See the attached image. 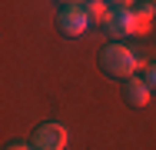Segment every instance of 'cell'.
<instances>
[{"mask_svg": "<svg viewBox=\"0 0 156 150\" xmlns=\"http://www.w3.org/2000/svg\"><path fill=\"white\" fill-rule=\"evenodd\" d=\"M87 13H90V20L100 24L103 30L116 20V17H113V7H110V3H103V0H87Z\"/></svg>", "mask_w": 156, "mask_h": 150, "instance_id": "obj_5", "label": "cell"}, {"mask_svg": "<svg viewBox=\"0 0 156 150\" xmlns=\"http://www.w3.org/2000/svg\"><path fill=\"white\" fill-rule=\"evenodd\" d=\"M123 97H126V103H129V107H146V103L153 100V90H150L146 80L129 77V80H123Z\"/></svg>", "mask_w": 156, "mask_h": 150, "instance_id": "obj_4", "label": "cell"}, {"mask_svg": "<svg viewBox=\"0 0 156 150\" xmlns=\"http://www.w3.org/2000/svg\"><path fill=\"white\" fill-rule=\"evenodd\" d=\"M3 150H33V147H27V144H7Z\"/></svg>", "mask_w": 156, "mask_h": 150, "instance_id": "obj_8", "label": "cell"}, {"mask_svg": "<svg viewBox=\"0 0 156 150\" xmlns=\"http://www.w3.org/2000/svg\"><path fill=\"white\" fill-rule=\"evenodd\" d=\"M66 147V127L57 120H47L33 130V150H63Z\"/></svg>", "mask_w": 156, "mask_h": 150, "instance_id": "obj_3", "label": "cell"}, {"mask_svg": "<svg viewBox=\"0 0 156 150\" xmlns=\"http://www.w3.org/2000/svg\"><path fill=\"white\" fill-rule=\"evenodd\" d=\"M73 3H80V0H60V7H73Z\"/></svg>", "mask_w": 156, "mask_h": 150, "instance_id": "obj_9", "label": "cell"}, {"mask_svg": "<svg viewBox=\"0 0 156 150\" xmlns=\"http://www.w3.org/2000/svg\"><path fill=\"white\" fill-rule=\"evenodd\" d=\"M146 84H150V90H156V63H150L146 67V77H143Z\"/></svg>", "mask_w": 156, "mask_h": 150, "instance_id": "obj_6", "label": "cell"}, {"mask_svg": "<svg viewBox=\"0 0 156 150\" xmlns=\"http://www.w3.org/2000/svg\"><path fill=\"white\" fill-rule=\"evenodd\" d=\"M136 54L123 47V43H106L103 50H100V67H103V73L106 77H116V80H129L133 77V70H136Z\"/></svg>", "mask_w": 156, "mask_h": 150, "instance_id": "obj_1", "label": "cell"}, {"mask_svg": "<svg viewBox=\"0 0 156 150\" xmlns=\"http://www.w3.org/2000/svg\"><path fill=\"white\" fill-rule=\"evenodd\" d=\"M133 3H136V0H110V7H113V10H120V13H123V10H129Z\"/></svg>", "mask_w": 156, "mask_h": 150, "instance_id": "obj_7", "label": "cell"}, {"mask_svg": "<svg viewBox=\"0 0 156 150\" xmlns=\"http://www.w3.org/2000/svg\"><path fill=\"white\" fill-rule=\"evenodd\" d=\"M57 27H60L63 37H80L83 30L90 27V13H87V7H80V3H73V7H60V13H57Z\"/></svg>", "mask_w": 156, "mask_h": 150, "instance_id": "obj_2", "label": "cell"}]
</instances>
